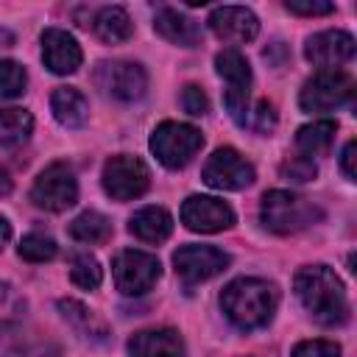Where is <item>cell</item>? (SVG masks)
Wrapping results in <instances>:
<instances>
[{"label":"cell","mask_w":357,"mask_h":357,"mask_svg":"<svg viewBox=\"0 0 357 357\" xmlns=\"http://www.w3.org/2000/svg\"><path fill=\"white\" fill-rule=\"evenodd\" d=\"M296 296L304 310L324 326H337L349 318V298L346 287L337 273L326 265H307L293 279Z\"/></svg>","instance_id":"cell-1"},{"label":"cell","mask_w":357,"mask_h":357,"mask_svg":"<svg viewBox=\"0 0 357 357\" xmlns=\"http://www.w3.org/2000/svg\"><path fill=\"white\" fill-rule=\"evenodd\" d=\"M279 293L271 282L262 279H234L220 293V307L226 318L240 329H259L273 318Z\"/></svg>","instance_id":"cell-2"},{"label":"cell","mask_w":357,"mask_h":357,"mask_svg":"<svg viewBox=\"0 0 357 357\" xmlns=\"http://www.w3.org/2000/svg\"><path fill=\"white\" fill-rule=\"evenodd\" d=\"M259 215H262L265 229H271L276 234H293V231H301L310 223H315L321 218V209L287 190H271L262 195Z\"/></svg>","instance_id":"cell-3"},{"label":"cell","mask_w":357,"mask_h":357,"mask_svg":"<svg viewBox=\"0 0 357 357\" xmlns=\"http://www.w3.org/2000/svg\"><path fill=\"white\" fill-rule=\"evenodd\" d=\"M215 70L226 81L223 103L237 126H248V92H251V67L245 56L234 47H226L215 56Z\"/></svg>","instance_id":"cell-4"},{"label":"cell","mask_w":357,"mask_h":357,"mask_svg":"<svg viewBox=\"0 0 357 357\" xmlns=\"http://www.w3.org/2000/svg\"><path fill=\"white\" fill-rule=\"evenodd\" d=\"M204 145V134L195 128V126H187V123H176V120H165L153 128L151 134V151L153 156L170 167V170H178L184 167Z\"/></svg>","instance_id":"cell-5"},{"label":"cell","mask_w":357,"mask_h":357,"mask_svg":"<svg viewBox=\"0 0 357 357\" xmlns=\"http://www.w3.org/2000/svg\"><path fill=\"white\" fill-rule=\"evenodd\" d=\"M100 181H103V190L109 198L134 201L151 187V173H148L142 159L128 156V153H117V156L106 159Z\"/></svg>","instance_id":"cell-6"},{"label":"cell","mask_w":357,"mask_h":357,"mask_svg":"<svg viewBox=\"0 0 357 357\" xmlns=\"http://www.w3.org/2000/svg\"><path fill=\"white\" fill-rule=\"evenodd\" d=\"M112 273H114V284L123 296H142L156 284L162 265L148 251L126 248L112 259Z\"/></svg>","instance_id":"cell-7"},{"label":"cell","mask_w":357,"mask_h":357,"mask_svg":"<svg viewBox=\"0 0 357 357\" xmlns=\"http://www.w3.org/2000/svg\"><path fill=\"white\" fill-rule=\"evenodd\" d=\"M31 201L39 209H47V212H64V209H70L78 201V181H75L70 165H64V162L47 165L36 176V181L31 187Z\"/></svg>","instance_id":"cell-8"},{"label":"cell","mask_w":357,"mask_h":357,"mask_svg":"<svg viewBox=\"0 0 357 357\" xmlns=\"http://www.w3.org/2000/svg\"><path fill=\"white\" fill-rule=\"evenodd\" d=\"M354 92V81L343 70H318L298 95L304 112H332L343 106Z\"/></svg>","instance_id":"cell-9"},{"label":"cell","mask_w":357,"mask_h":357,"mask_svg":"<svg viewBox=\"0 0 357 357\" xmlns=\"http://www.w3.org/2000/svg\"><path fill=\"white\" fill-rule=\"evenodd\" d=\"M201 178L215 187V190H245L254 184L257 173H254V165L234 148H218L204 170H201Z\"/></svg>","instance_id":"cell-10"},{"label":"cell","mask_w":357,"mask_h":357,"mask_svg":"<svg viewBox=\"0 0 357 357\" xmlns=\"http://www.w3.org/2000/svg\"><path fill=\"white\" fill-rule=\"evenodd\" d=\"M95 84L114 100H139L148 89V75L134 61H103L95 70Z\"/></svg>","instance_id":"cell-11"},{"label":"cell","mask_w":357,"mask_h":357,"mask_svg":"<svg viewBox=\"0 0 357 357\" xmlns=\"http://www.w3.org/2000/svg\"><path fill=\"white\" fill-rule=\"evenodd\" d=\"M181 223L190 231H201V234L223 231L234 223V209L212 195H190L181 204Z\"/></svg>","instance_id":"cell-12"},{"label":"cell","mask_w":357,"mask_h":357,"mask_svg":"<svg viewBox=\"0 0 357 357\" xmlns=\"http://www.w3.org/2000/svg\"><path fill=\"white\" fill-rule=\"evenodd\" d=\"M173 265L178 279H184L187 284H195L226 271L229 257L215 245H181L173 254Z\"/></svg>","instance_id":"cell-13"},{"label":"cell","mask_w":357,"mask_h":357,"mask_svg":"<svg viewBox=\"0 0 357 357\" xmlns=\"http://www.w3.org/2000/svg\"><path fill=\"white\" fill-rule=\"evenodd\" d=\"M212 33L226 45H243L251 42L259 33V20L245 6H218L209 14Z\"/></svg>","instance_id":"cell-14"},{"label":"cell","mask_w":357,"mask_h":357,"mask_svg":"<svg viewBox=\"0 0 357 357\" xmlns=\"http://www.w3.org/2000/svg\"><path fill=\"white\" fill-rule=\"evenodd\" d=\"M304 56L321 70H335L354 59V36L346 31H321L307 39Z\"/></svg>","instance_id":"cell-15"},{"label":"cell","mask_w":357,"mask_h":357,"mask_svg":"<svg viewBox=\"0 0 357 357\" xmlns=\"http://www.w3.org/2000/svg\"><path fill=\"white\" fill-rule=\"evenodd\" d=\"M81 47L73 33L61 28H47L42 33V61L56 75H70L81 67Z\"/></svg>","instance_id":"cell-16"},{"label":"cell","mask_w":357,"mask_h":357,"mask_svg":"<svg viewBox=\"0 0 357 357\" xmlns=\"http://www.w3.org/2000/svg\"><path fill=\"white\" fill-rule=\"evenodd\" d=\"M131 357H184V340L176 329H142L128 340Z\"/></svg>","instance_id":"cell-17"},{"label":"cell","mask_w":357,"mask_h":357,"mask_svg":"<svg viewBox=\"0 0 357 357\" xmlns=\"http://www.w3.org/2000/svg\"><path fill=\"white\" fill-rule=\"evenodd\" d=\"M153 31L162 39H167L170 45H178V47L201 45V25L192 17H187L176 8H159L156 17H153Z\"/></svg>","instance_id":"cell-18"},{"label":"cell","mask_w":357,"mask_h":357,"mask_svg":"<svg viewBox=\"0 0 357 357\" xmlns=\"http://www.w3.org/2000/svg\"><path fill=\"white\" fill-rule=\"evenodd\" d=\"M50 109L64 128H81L89 117V103L75 86H59L50 95Z\"/></svg>","instance_id":"cell-19"},{"label":"cell","mask_w":357,"mask_h":357,"mask_svg":"<svg viewBox=\"0 0 357 357\" xmlns=\"http://www.w3.org/2000/svg\"><path fill=\"white\" fill-rule=\"evenodd\" d=\"M131 234L139 237L142 243H162L170 237L173 231V218L167 209L162 206H142L139 212H134L131 223H128Z\"/></svg>","instance_id":"cell-20"},{"label":"cell","mask_w":357,"mask_h":357,"mask_svg":"<svg viewBox=\"0 0 357 357\" xmlns=\"http://www.w3.org/2000/svg\"><path fill=\"white\" fill-rule=\"evenodd\" d=\"M92 28H95V33H98L103 42H109V45L126 42V39H131V33H134V22H131L128 11L120 8V6H106V8H100V11L95 14Z\"/></svg>","instance_id":"cell-21"},{"label":"cell","mask_w":357,"mask_h":357,"mask_svg":"<svg viewBox=\"0 0 357 357\" xmlns=\"http://www.w3.org/2000/svg\"><path fill=\"white\" fill-rule=\"evenodd\" d=\"M335 131L337 126L332 120H315L310 126H301L296 134V148L301 151V156H326L332 142H335Z\"/></svg>","instance_id":"cell-22"},{"label":"cell","mask_w":357,"mask_h":357,"mask_svg":"<svg viewBox=\"0 0 357 357\" xmlns=\"http://www.w3.org/2000/svg\"><path fill=\"white\" fill-rule=\"evenodd\" d=\"M33 117L25 109H0V148H11L28 139Z\"/></svg>","instance_id":"cell-23"},{"label":"cell","mask_w":357,"mask_h":357,"mask_svg":"<svg viewBox=\"0 0 357 357\" xmlns=\"http://www.w3.org/2000/svg\"><path fill=\"white\" fill-rule=\"evenodd\" d=\"M112 234V223H109V218H103L100 212H95V209H86V212H81L73 223H70V237H75L78 243H103L106 237Z\"/></svg>","instance_id":"cell-24"},{"label":"cell","mask_w":357,"mask_h":357,"mask_svg":"<svg viewBox=\"0 0 357 357\" xmlns=\"http://www.w3.org/2000/svg\"><path fill=\"white\" fill-rule=\"evenodd\" d=\"M70 279L81 290H95L100 284V279H103V271H100V265H98V259L92 254H73V259H70Z\"/></svg>","instance_id":"cell-25"},{"label":"cell","mask_w":357,"mask_h":357,"mask_svg":"<svg viewBox=\"0 0 357 357\" xmlns=\"http://www.w3.org/2000/svg\"><path fill=\"white\" fill-rule=\"evenodd\" d=\"M59 310H61V315H64L67 321H73L84 335H95V337H103V335H106V326H103L81 301H73V298L59 301Z\"/></svg>","instance_id":"cell-26"},{"label":"cell","mask_w":357,"mask_h":357,"mask_svg":"<svg viewBox=\"0 0 357 357\" xmlns=\"http://www.w3.org/2000/svg\"><path fill=\"white\" fill-rule=\"evenodd\" d=\"M20 257L25 259V262H47V259H53L56 257V240L53 237H47V234H39V231H31V234H25L22 240H20Z\"/></svg>","instance_id":"cell-27"},{"label":"cell","mask_w":357,"mask_h":357,"mask_svg":"<svg viewBox=\"0 0 357 357\" xmlns=\"http://www.w3.org/2000/svg\"><path fill=\"white\" fill-rule=\"evenodd\" d=\"M25 84H28L25 67L11 61V59H3L0 61V100L20 98L25 92Z\"/></svg>","instance_id":"cell-28"},{"label":"cell","mask_w":357,"mask_h":357,"mask_svg":"<svg viewBox=\"0 0 357 357\" xmlns=\"http://www.w3.org/2000/svg\"><path fill=\"white\" fill-rule=\"evenodd\" d=\"M248 126H251L257 134L268 137V134L276 128V112H273V106H271L268 100H259V103L254 106V112H248Z\"/></svg>","instance_id":"cell-29"},{"label":"cell","mask_w":357,"mask_h":357,"mask_svg":"<svg viewBox=\"0 0 357 357\" xmlns=\"http://www.w3.org/2000/svg\"><path fill=\"white\" fill-rule=\"evenodd\" d=\"M315 173H318V167H315V162L307 159V156H293V159H287V162L282 165V176L290 178V181H298V184H301V181H312Z\"/></svg>","instance_id":"cell-30"},{"label":"cell","mask_w":357,"mask_h":357,"mask_svg":"<svg viewBox=\"0 0 357 357\" xmlns=\"http://www.w3.org/2000/svg\"><path fill=\"white\" fill-rule=\"evenodd\" d=\"M290 357H340V346L332 340H301Z\"/></svg>","instance_id":"cell-31"},{"label":"cell","mask_w":357,"mask_h":357,"mask_svg":"<svg viewBox=\"0 0 357 357\" xmlns=\"http://www.w3.org/2000/svg\"><path fill=\"white\" fill-rule=\"evenodd\" d=\"M181 106H184V112L192 114V117H201V114L209 112V100H206L204 89L195 86V84H187V86H184V92H181Z\"/></svg>","instance_id":"cell-32"},{"label":"cell","mask_w":357,"mask_h":357,"mask_svg":"<svg viewBox=\"0 0 357 357\" xmlns=\"http://www.w3.org/2000/svg\"><path fill=\"white\" fill-rule=\"evenodd\" d=\"M284 8L290 14H301V17H321V14L335 11V6L332 3H324V0H312V3L310 0H287Z\"/></svg>","instance_id":"cell-33"},{"label":"cell","mask_w":357,"mask_h":357,"mask_svg":"<svg viewBox=\"0 0 357 357\" xmlns=\"http://www.w3.org/2000/svg\"><path fill=\"white\" fill-rule=\"evenodd\" d=\"M354 151H357V142L349 139L346 148H343V156H340V170L349 181H354Z\"/></svg>","instance_id":"cell-34"},{"label":"cell","mask_w":357,"mask_h":357,"mask_svg":"<svg viewBox=\"0 0 357 357\" xmlns=\"http://www.w3.org/2000/svg\"><path fill=\"white\" fill-rule=\"evenodd\" d=\"M11 240V223L6 218H0V251L6 248V243Z\"/></svg>","instance_id":"cell-35"},{"label":"cell","mask_w":357,"mask_h":357,"mask_svg":"<svg viewBox=\"0 0 357 357\" xmlns=\"http://www.w3.org/2000/svg\"><path fill=\"white\" fill-rule=\"evenodd\" d=\"M8 190H11V181H8V176H6V173H0V192H3V195H8Z\"/></svg>","instance_id":"cell-36"}]
</instances>
